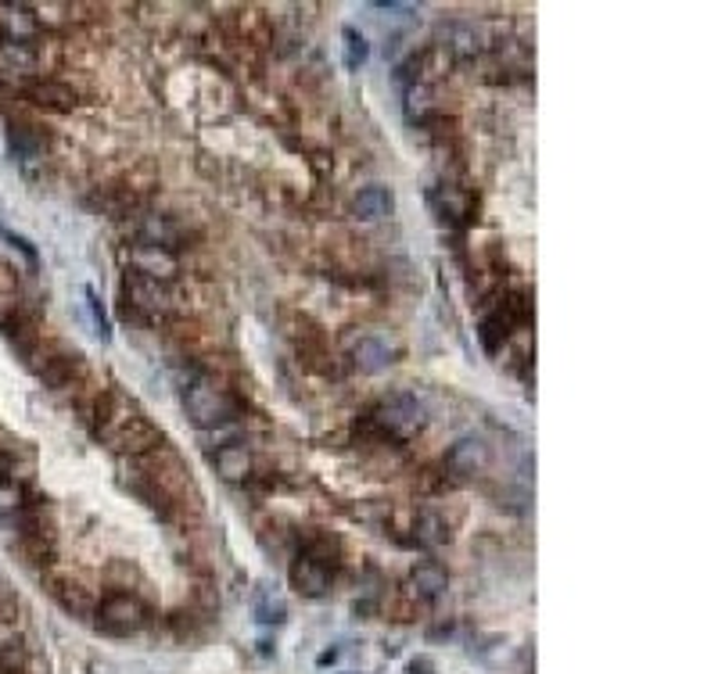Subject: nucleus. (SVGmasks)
<instances>
[{
	"instance_id": "19",
	"label": "nucleus",
	"mask_w": 718,
	"mask_h": 674,
	"mask_svg": "<svg viewBox=\"0 0 718 674\" xmlns=\"http://www.w3.org/2000/svg\"><path fill=\"white\" fill-rule=\"evenodd\" d=\"M453 538V527L439 510H420L414 517V542L424 549H439Z\"/></svg>"
},
{
	"instance_id": "23",
	"label": "nucleus",
	"mask_w": 718,
	"mask_h": 674,
	"mask_svg": "<svg viewBox=\"0 0 718 674\" xmlns=\"http://www.w3.org/2000/svg\"><path fill=\"white\" fill-rule=\"evenodd\" d=\"M388 363H392V352H388L378 338H360L356 345H352V366H356L360 373H381L388 370Z\"/></svg>"
},
{
	"instance_id": "26",
	"label": "nucleus",
	"mask_w": 718,
	"mask_h": 674,
	"mask_svg": "<svg viewBox=\"0 0 718 674\" xmlns=\"http://www.w3.org/2000/svg\"><path fill=\"white\" fill-rule=\"evenodd\" d=\"M302 552L313 556V560H320L324 567L341 563V542L327 535V531H316V527L302 538Z\"/></svg>"
},
{
	"instance_id": "18",
	"label": "nucleus",
	"mask_w": 718,
	"mask_h": 674,
	"mask_svg": "<svg viewBox=\"0 0 718 674\" xmlns=\"http://www.w3.org/2000/svg\"><path fill=\"white\" fill-rule=\"evenodd\" d=\"M414 593L424 599V602H431V599H439L445 588H450V574H445V567L442 563H434V560H420V563H414V571H410V582H406Z\"/></svg>"
},
{
	"instance_id": "21",
	"label": "nucleus",
	"mask_w": 718,
	"mask_h": 674,
	"mask_svg": "<svg viewBox=\"0 0 718 674\" xmlns=\"http://www.w3.org/2000/svg\"><path fill=\"white\" fill-rule=\"evenodd\" d=\"M403 115L410 126H428L434 119V93L428 82H410V87H403Z\"/></svg>"
},
{
	"instance_id": "34",
	"label": "nucleus",
	"mask_w": 718,
	"mask_h": 674,
	"mask_svg": "<svg viewBox=\"0 0 718 674\" xmlns=\"http://www.w3.org/2000/svg\"><path fill=\"white\" fill-rule=\"evenodd\" d=\"M11 610V593H8V582L0 577V621H8L11 624V618H4V613Z\"/></svg>"
},
{
	"instance_id": "1",
	"label": "nucleus",
	"mask_w": 718,
	"mask_h": 674,
	"mask_svg": "<svg viewBox=\"0 0 718 674\" xmlns=\"http://www.w3.org/2000/svg\"><path fill=\"white\" fill-rule=\"evenodd\" d=\"M184 406L194 428H219L234 417V398L212 373H194L184 387Z\"/></svg>"
},
{
	"instance_id": "27",
	"label": "nucleus",
	"mask_w": 718,
	"mask_h": 674,
	"mask_svg": "<svg viewBox=\"0 0 718 674\" xmlns=\"http://www.w3.org/2000/svg\"><path fill=\"white\" fill-rule=\"evenodd\" d=\"M26 506V484L15 478H0V517H18Z\"/></svg>"
},
{
	"instance_id": "7",
	"label": "nucleus",
	"mask_w": 718,
	"mask_h": 674,
	"mask_svg": "<svg viewBox=\"0 0 718 674\" xmlns=\"http://www.w3.org/2000/svg\"><path fill=\"white\" fill-rule=\"evenodd\" d=\"M134 412H137V406L126 392H119V387H101V395L93 398V409H90L93 434L104 437V442H112Z\"/></svg>"
},
{
	"instance_id": "31",
	"label": "nucleus",
	"mask_w": 718,
	"mask_h": 674,
	"mask_svg": "<svg viewBox=\"0 0 718 674\" xmlns=\"http://www.w3.org/2000/svg\"><path fill=\"white\" fill-rule=\"evenodd\" d=\"M0 238H4V241H8L11 247H18V252H22V255H26V263H29L33 269H37V263H40V255H37V247H33V244H29L26 238H18V233H11V230H4V227H0Z\"/></svg>"
},
{
	"instance_id": "13",
	"label": "nucleus",
	"mask_w": 718,
	"mask_h": 674,
	"mask_svg": "<svg viewBox=\"0 0 718 674\" xmlns=\"http://www.w3.org/2000/svg\"><path fill=\"white\" fill-rule=\"evenodd\" d=\"M486 467H489V445L475 434L461 437V442L445 453V470H450L453 478H475Z\"/></svg>"
},
{
	"instance_id": "9",
	"label": "nucleus",
	"mask_w": 718,
	"mask_h": 674,
	"mask_svg": "<svg viewBox=\"0 0 718 674\" xmlns=\"http://www.w3.org/2000/svg\"><path fill=\"white\" fill-rule=\"evenodd\" d=\"M22 98H26L33 109H40V112H58V115H65V112H73L76 104H79V93L68 87V82H62V79H54V76H37V79H26L22 82Z\"/></svg>"
},
{
	"instance_id": "32",
	"label": "nucleus",
	"mask_w": 718,
	"mask_h": 674,
	"mask_svg": "<svg viewBox=\"0 0 718 674\" xmlns=\"http://www.w3.org/2000/svg\"><path fill=\"white\" fill-rule=\"evenodd\" d=\"M87 305H90V313H93V323H98V334L109 341L112 338V327H109V316H104V309H101V302H98V294L93 291H87Z\"/></svg>"
},
{
	"instance_id": "12",
	"label": "nucleus",
	"mask_w": 718,
	"mask_h": 674,
	"mask_svg": "<svg viewBox=\"0 0 718 674\" xmlns=\"http://www.w3.org/2000/svg\"><path fill=\"white\" fill-rule=\"evenodd\" d=\"M288 582H291V588H295L299 596H305V599H320V596L331 593L335 571H331V567H324L320 560H313V556L299 552V556H295V563L288 567Z\"/></svg>"
},
{
	"instance_id": "2",
	"label": "nucleus",
	"mask_w": 718,
	"mask_h": 674,
	"mask_svg": "<svg viewBox=\"0 0 718 674\" xmlns=\"http://www.w3.org/2000/svg\"><path fill=\"white\" fill-rule=\"evenodd\" d=\"M93 624H98L104 635H115V638L137 635L148 624V607H144V599L134 593H109L93 602Z\"/></svg>"
},
{
	"instance_id": "16",
	"label": "nucleus",
	"mask_w": 718,
	"mask_h": 674,
	"mask_svg": "<svg viewBox=\"0 0 718 674\" xmlns=\"http://www.w3.org/2000/svg\"><path fill=\"white\" fill-rule=\"evenodd\" d=\"M0 29H4V40L37 43V33H40L37 11L29 4H4L0 8Z\"/></svg>"
},
{
	"instance_id": "30",
	"label": "nucleus",
	"mask_w": 718,
	"mask_h": 674,
	"mask_svg": "<svg viewBox=\"0 0 718 674\" xmlns=\"http://www.w3.org/2000/svg\"><path fill=\"white\" fill-rule=\"evenodd\" d=\"M0 674H29V657H26V649H22L18 638L0 653Z\"/></svg>"
},
{
	"instance_id": "22",
	"label": "nucleus",
	"mask_w": 718,
	"mask_h": 674,
	"mask_svg": "<svg viewBox=\"0 0 718 674\" xmlns=\"http://www.w3.org/2000/svg\"><path fill=\"white\" fill-rule=\"evenodd\" d=\"M511 330H514L511 316L496 305V309H492L486 319H481V327H478L481 348H486L489 356H496V352H503V345H507V341H511Z\"/></svg>"
},
{
	"instance_id": "15",
	"label": "nucleus",
	"mask_w": 718,
	"mask_h": 674,
	"mask_svg": "<svg viewBox=\"0 0 718 674\" xmlns=\"http://www.w3.org/2000/svg\"><path fill=\"white\" fill-rule=\"evenodd\" d=\"M439 51L445 58H456V62H467V58H475L481 51V40L475 26H467V22H450V26L439 29Z\"/></svg>"
},
{
	"instance_id": "33",
	"label": "nucleus",
	"mask_w": 718,
	"mask_h": 674,
	"mask_svg": "<svg viewBox=\"0 0 718 674\" xmlns=\"http://www.w3.org/2000/svg\"><path fill=\"white\" fill-rule=\"evenodd\" d=\"M259 621H285V607L280 602H263L259 607Z\"/></svg>"
},
{
	"instance_id": "14",
	"label": "nucleus",
	"mask_w": 718,
	"mask_h": 674,
	"mask_svg": "<svg viewBox=\"0 0 718 674\" xmlns=\"http://www.w3.org/2000/svg\"><path fill=\"white\" fill-rule=\"evenodd\" d=\"M40 73V58H37V43H15V40H0V76L8 79H37Z\"/></svg>"
},
{
	"instance_id": "25",
	"label": "nucleus",
	"mask_w": 718,
	"mask_h": 674,
	"mask_svg": "<svg viewBox=\"0 0 718 674\" xmlns=\"http://www.w3.org/2000/svg\"><path fill=\"white\" fill-rule=\"evenodd\" d=\"M137 233L144 244H162V247H176V241H180V227L169 219V216H144L137 222Z\"/></svg>"
},
{
	"instance_id": "20",
	"label": "nucleus",
	"mask_w": 718,
	"mask_h": 674,
	"mask_svg": "<svg viewBox=\"0 0 718 674\" xmlns=\"http://www.w3.org/2000/svg\"><path fill=\"white\" fill-rule=\"evenodd\" d=\"M47 585H51V596L62 602V607L68 610V613H90L93 610V602H90V593L84 585L76 582V577H62V574H47Z\"/></svg>"
},
{
	"instance_id": "24",
	"label": "nucleus",
	"mask_w": 718,
	"mask_h": 674,
	"mask_svg": "<svg viewBox=\"0 0 718 674\" xmlns=\"http://www.w3.org/2000/svg\"><path fill=\"white\" fill-rule=\"evenodd\" d=\"M356 216L360 219H367V222H381V219H388L392 216V208H395V198H392V191H385V187H367V191H360L356 194Z\"/></svg>"
},
{
	"instance_id": "35",
	"label": "nucleus",
	"mask_w": 718,
	"mask_h": 674,
	"mask_svg": "<svg viewBox=\"0 0 718 674\" xmlns=\"http://www.w3.org/2000/svg\"><path fill=\"white\" fill-rule=\"evenodd\" d=\"M410 674H434V664L428 657H417V660H410Z\"/></svg>"
},
{
	"instance_id": "10",
	"label": "nucleus",
	"mask_w": 718,
	"mask_h": 674,
	"mask_svg": "<svg viewBox=\"0 0 718 674\" xmlns=\"http://www.w3.org/2000/svg\"><path fill=\"white\" fill-rule=\"evenodd\" d=\"M115 453L119 456H129V459H140V456H148V453H155V448L162 445V431L155 428V420H148L144 412H134L123 428H119V434L112 437L109 442Z\"/></svg>"
},
{
	"instance_id": "5",
	"label": "nucleus",
	"mask_w": 718,
	"mask_h": 674,
	"mask_svg": "<svg viewBox=\"0 0 718 674\" xmlns=\"http://www.w3.org/2000/svg\"><path fill=\"white\" fill-rule=\"evenodd\" d=\"M18 542L33 563H51L54 560V546H58V527L54 517L43 503H29L26 510L18 513Z\"/></svg>"
},
{
	"instance_id": "6",
	"label": "nucleus",
	"mask_w": 718,
	"mask_h": 674,
	"mask_svg": "<svg viewBox=\"0 0 718 674\" xmlns=\"http://www.w3.org/2000/svg\"><path fill=\"white\" fill-rule=\"evenodd\" d=\"M123 294H126V309L140 313L144 319H159V316H169L173 313V294H169V283H159V280H148L129 269L126 280H123Z\"/></svg>"
},
{
	"instance_id": "17",
	"label": "nucleus",
	"mask_w": 718,
	"mask_h": 674,
	"mask_svg": "<svg viewBox=\"0 0 718 674\" xmlns=\"http://www.w3.org/2000/svg\"><path fill=\"white\" fill-rule=\"evenodd\" d=\"M212 463H216V474L223 481H249L252 478V453L241 442H227L212 453Z\"/></svg>"
},
{
	"instance_id": "3",
	"label": "nucleus",
	"mask_w": 718,
	"mask_h": 674,
	"mask_svg": "<svg viewBox=\"0 0 718 674\" xmlns=\"http://www.w3.org/2000/svg\"><path fill=\"white\" fill-rule=\"evenodd\" d=\"M370 423H374V431L406 442V437H414L417 431H424V423H428V409H424L414 395H392L370 412Z\"/></svg>"
},
{
	"instance_id": "8",
	"label": "nucleus",
	"mask_w": 718,
	"mask_h": 674,
	"mask_svg": "<svg viewBox=\"0 0 718 674\" xmlns=\"http://www.w3.org/2000/svg\"><path fill=\"white\" fill-rule=\"evenodd\" d=\"M129 258V269L148 280H159V283H169L180 277V258H176V252H169V247L162 244H144L137 241L134 247L126 252Z\"/></svg>"
},
{
	"instance_id": "28",
	"label": "nucleus",
	"mask_w": 718,
	"mask_h": 674,
	"mask_svg": "<svg viewBox=\"0 0 718 674\" xmlns=\"http://www.w3.org/2000/svg\"><path fill=\"white\" fill-rule=\"evenodd\" d=\"M434 201H439V212H442V216H450V219H467L470 198L456 191V187H450V183L439 187V191H434Z\"/></svg>"
},
{
	"instance_id": "11",
	"label": "nucleus",
	"mask_w": 718,
	"mask_h": 674,
	"mask_svg": "<svg viewBox=\"0 0 718 674\" xmlns=\"http://www.w3.org/2000/svg\"><path fill=\"white\" fill-rule=\"evenodd\" d=\"M40 381L51 387V392H73L87 381V359L79 356V352H51V356H43L40 363Z\"/></svg>"
},
{
	"instance_id": "29",
	"label": "nucleus",
	"mask_w": 718,
	"mask_h": 674,
	"mask_svg": "<svg viewBox=\"0 0 718 674\" xmlns=\"http://www.w3.org/2000/svg\"><path fill=\"white\" fill-rule=\"evenodd\" d=\"M341 40H345V65L356 73L360 65H367V58H370V47H367V40H363V33H356L352 26H345L341 29Z\"/></svg>"
},
{
	"instance_id": "4",
	"label": "nucleus",
	"mask_w": 718,
	"mask_h": 674,
	"mask_svg": "<svg viewBox=\"0 0 718 674\" xmlns=\"http://www.w3.org/2000/svg\"><path fill=\"white\" fill-rule=\"evenodd\" d=\"M0 334H4L8 345L26 359L33 373L40 370L47 352H43V334H40L37 316H29L26 309H18V305H8V309H0Z\"/></svg>"
}]
</instances>
